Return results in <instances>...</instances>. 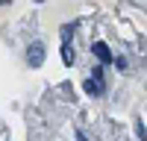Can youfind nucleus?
Returning <instances> with one entry per match:
<instances>
[{"label":"nucleus","mask_w":147,"mask_h":141,"mask_svg":"<svg viewBox=\"0 0 147 141\" xmlns=\"http://www.w3.org/2000/svg\"><path fill=\"white\" fill-rule=\"evenodd\" d=\"M82 91H85V94H91V97H100V94L106 91V82H103V68H94L91 79H85V82H82Z\"/></svg>","instance_id":"obj_1"},{"label":"nucleus","mask_w":147,"mask_h":141,"mask_svg":"<svg viewBox=\"0 0 147 141\" xmlns=\"http://www.w3.org/2000/svg\"><path fill=\"white\" fill-rule=\"evenodd\" d=\"M44 56H47L44 44H41V41H32V44L27 47V68H41V65H44Z\"/></svg>","instance_id":"obj_2"},{"label":"nucleus","mask_w":147,"mask_h":141,"mask_svg":"<svg viewBox=\"0 0 147 141\" xmlns=\"http://www.w3.org/2000/svg\"><path fill=\"white\" fill-rule=\"evenodd\" d=\"M91 53L97 56V62H100V65H109V62H115V59H112V53H109V47H106L103 41L91 44Z\"/></svg>","instance_id":"obj_3"},{"label":"nucleus","mask_w":147,"mask_h":141,"mask_svg":"<svg viewBox=\"0 0 147 141\" xmlns=\"http://www.w3.org/2000/svg\"><path fill=\"white\" fill-rule=\"evenodd\" d=\"M62 62H65V65H74V50H71V44H62Z\"/></svg>","instance_id":"obj_4"},{"label":"nucleus","mask_w":147,"mask_h":141,"mask_svg":"<svg viewBox=\"0 0 147 141\" xmlns=\"http://www.w3.org/2000/svg\"><path fill=\"white\" fill-rule=\"evenodd\" d=\"M74 30H77V23H65V27H62V41L65 44H68V38L74 35Z\"/></svg>","instance_id":"obj_5"},{"label":"nucleus","mask_w":147,"mask_h":141,"mask_svg":"<svg viewBox=\"0 0 147 141\" xmlns=\"http://www.w3.org/2000/svg\"><path fill=\"white\" fill-rule=\"evenodd\" d=\"M136 135H138V141H147V129L141 121H136Z\"/></svg>","instance_id":"obj_6"},{"label":"nucleus","mask_w":147,"mask_h":141,"mask_svg":"<svg viewBox=\"0 0 147 141\" xmlns=\"http://www.w3.org/2000/svg\"><path fill=\"white\" fill-rule=\"evenodd\" d=\"M115 68H118V70H127V59L118 56V59H115Z\"/></svg>","instance_id":"obj_7"}]
</instances>
